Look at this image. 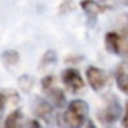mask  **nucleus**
I'll list each match as a JSON object with an SVG mask.
<instances>
[{"mask_svg": "<svg viewBox=\"0 0 128 128\" xmlns=\"http://www.w3.org/2000/svg\"><path fill=\"white\" fill-rule=\"evenodd\" d=\"M80 6H81V8H83L88 15H91V17H95V15H98L99 12H102L106 10V7L100 6V4H98L96 2H92V0H83Z\"/></svg>", "mask_w": 128, "mask_h": 128, "instance_id": "6e6552de", "label": "nucleus"}, {"mask_svg": "<svg viewBox=\"0 0 128 128\" xmlns=\"http://www.w3.org/2000/svg\"><path fill=\"white\" fill-rule=\"evenodd\" d=\"M118 28L121 30V34L128 36V14H122L118 18Z\"/></svg>", "mask_w": 128, "mask_h": 128, "instance_id": "4468645a", "label": "nucleus"}, {"mask_svg": "<svg viewBox=\"0 0 128 128\" xmlns=\"http://www.w3.org/2000/svg\"><path fill=\"white\" fill-rule=\"evenodd\" d=\"M33 84H34L33 78H32L30 76H28V74L21 76V77L18 78V86H20V88L22 90V91H25V92L30 91L32 87H33Z\"/></svg>", "mask_w": 128, "mask_h": 128, "instance_id": "f8f14e48", "label": "nucleus"}, {"mask_svg": "<svg viewBox=\"0 0 128 128\" xmlns=\"http://www.w3.org/2000/svg\"><path fill=\"white\" fill-rule=\"evenodd\" d=\"M122 2H124L125 4H128V0H122Z\"/></svg>", "mask_w": 128, "mask_h": 128, "instance_id": "aec40b11", "label": "nucleus"}, {"mask_svg": "<svg viewBox=\"0 0 128 128\" xmlns=\"http://www.w3.org/2000/svg\"><path fill=\"white\" fill-rule=\"evenodd\" d=\"M42 86H43L44 90H48L50 87H52L54 86V77L52 76H47V77H44L42 80Z\"/></svg>", "mask_w": 128, "mask_h": 128, "instance_id": "2eb2a0df", "label": "nucleus"}, {"mask_svg": "<svg viewBox=\"0 0 128 128\" xmlns=\"http://www.w3.org/2000/svg\"><path fill=\"white\" fill-rule=\"evenodd\" d=\"M46 91H47L48 99H50L56 108H61V106L65 105V102H66V96H65V94H64L62 90H59V88H56V87L52 86V87H50L48 90H46Z\"/></svg>", "mask_w": 128, "mask_h": 128, "instance_id": "0eeeda50", "label": "nucleus"}, {"mask_svg": "<svg viewBox=\"0 0 128 128\" xmlns=\"http://www.w3.org/2000/svg\"><path fill=\"white\" fill-rule=\"evenodd\" d=\"M62 83L72 92H78L81 88H84V80L81 77L80 72L76 69H72V68L62 72Z\"/></svg>", "mask_w": 128, "mask_h": 128, "instance_id": "20e7f679", "label": "nucleus"}, {"mask_svg": "<svg viewBox=\"0 0 128 128\" xmlns=\"http://www.w3.org/2000/svg\"><path fill=\"white\" fill-rule=\"evenodd\" d=\"M121 106L118 105L117 100H112L110 103L106 105V108H103L99 113V118L100 121L108 122V124H112V122L117 121V120L121 117Z\"/></svg>", "mask_w": 128, "mask_h": 128, "instance_id": "39448f33", "label": "nucleus"}, {"mask_svg": "<svg viewBox=\"0 0 128 128\" xmlns=\"http://www.w3.org/2000/svg\"><path fill=\"white\" fill-rule=\"evenodd\" d=\"M88 114V105L86 100L74 99L68 105V109L58 116L61 128H81Z\"/></svg>", "mask_w": 128, "mask_h": 128, "instance_id": "f257e3e1", "label": "nucleus"}, {"mask_svg": "<svg viewBox=\"0 0 128 128\" xmlns=\"http://www.w3.org/2000/svg\"><path fill=\"white\" fill-rule=\"evenodd\" d=\"M2 62L6 68H11L20 62V54L15 50H7L2 54Z\"/></svg>", "mask_w": 128, "mask_h": 128, "instance_id": "9d476101", "label": "nucleus"}, {"mask_svg": "<svg viewBox=\"0 0 128 128\" xmlns=\"http://www.w3.org/2000/svg\"><path fill=\"white\" fill-rule=\"evenodd\" d=\"M86 77L94 91H100L108 83V76L102 69L96 66H88L86 70Z\"/></svg>", "mask_w": 128, "mask_h": 128, "instance_id": "7ed1b4c3", "label": "nucleus"}, {"mask_svg": "<svg viewBox=\"0 0 128 128\" xmlns=\"http://www.w3.org/2000/svg\"><path fill=\"white\" fill-rule=\"evenodd\" d=\"M22 122H24V116L21 113V110H15L6 118L4 128H22Z\"/></svg>", "mask_w": 128, "mask_h": 128, "instance_id": "1a4fd4ad", "label": "nucleus"}, {"mask_svg": "<svg viewBox=\"0 0 128 128\" xmlns=\"http://www.w3.org/2000/svg\"><path fill=\"white\" fill-rule=\"evenodd\" d=\"M29 128H42V125L39 124V121H36V120H34V121L29 122Z\"/></svg>", "mask_w": 128, "mask_h": 128, "instance_id": "a211bd4d", "label": "nucleus"}, {"mask_svg": "<svg viewBox=\"0 0 128 128\" xmlns=\"http://www.w3.org/2000/svg\"><path fill=\"white\" fill-rule=\"evenodd\" d=\"M105 46L106 50L116 55H124L128 54V42L124 34L116 33V32H109L105 36Z\"/></svg>", "mask_w": 128, "mask_h": 128, "instance_id": "f03ea898", "label": "nucleus"}, {"mask_svg": "<svg viewBox=\"0 0 128 128\" xmlns=\"http://www.w3.org/2000/svg\"><path fill=\"white\" fill-rule=\"evenodd\" d=\"M6 102H7L6 94H4V92H0V117L3 116L4 108H6Z\"/></svg>", "mask_w": 128, "mask_h": 128, "instance_id": "dca6fc26", "label": "nucleus"}, {"mask_svg": "<svg viewBox=\"0 0 128 128\" xmlns=\"http://www.w3.org/2000/svg\"><path fill=\"white\" fill-rule=\"evenodd\" d=\"M116 83L117 87L120 88V91H122L124 94L128 95V73L124 70H120L116 76Z\"/></svg>", "mask_w": 128, "mask_h": 128, "instance_id": "9b49d317", "label": "nucleus"}, {"mask_svg": "<svg viewBox=\"0 0 128 128\" xmlns=\"http://www.w3.org/2000/svg\"><path fill=\"white\" fill-rule=\"evenodd\" d=\"M54 62H56V54H55V51H52V50L47 51V52L43 55L42 65L47 66V65H51V64H54Z\"/></svg>", "mask_w": 128, "mask_h": 128, "instance_id": "ddd939ff", "label": "nucleus"}, {"mask_svg": "<svg viewBox=\"0 0 128 128\" xmlns=\"http://www.w3.org/2000/svg\"><path fill=\"white\" fill-rule=\"evenodd\" d=\"M84 128H96V127H95V124H94V122H92V121H90V120H88V121H87L86 124H84Z\"/></svg>", "mask_w": 128, "mask_h": 128, "instance_id": "6ab92c4d", "label": "nucleus"}, {"mask_svg": "<svg viewBox=\"0 0 128 128\" xmlns=\"http://www.w3.org/2000/svg\"><path fill=\"white\" fill-rule=\"evenodd\" d=\"M36 114L43 118L44 121L50 122L54 117V113H52V106L50 105L48 102L46 100H39V103L36 105Z\"/></svg>", "mask_w": 128, "mask_h": 128, "instance_id": "423d86ee", "label": "nucleus"}, {"mask_svg": "<svg viewBox=\"0 0 128 128\" xmlns=\"http://www.w3.org/2000/svg\"><path fill=\"white\" fill-rule=\"evenodd\" d=\"M122 127L128 128V103L125 106V112H124V117H122Z\"/></svg>", "mask_w": 128, "mask_h": 128, "instance_id": "f3484780", "label": "nucleus"}]
</instances>
